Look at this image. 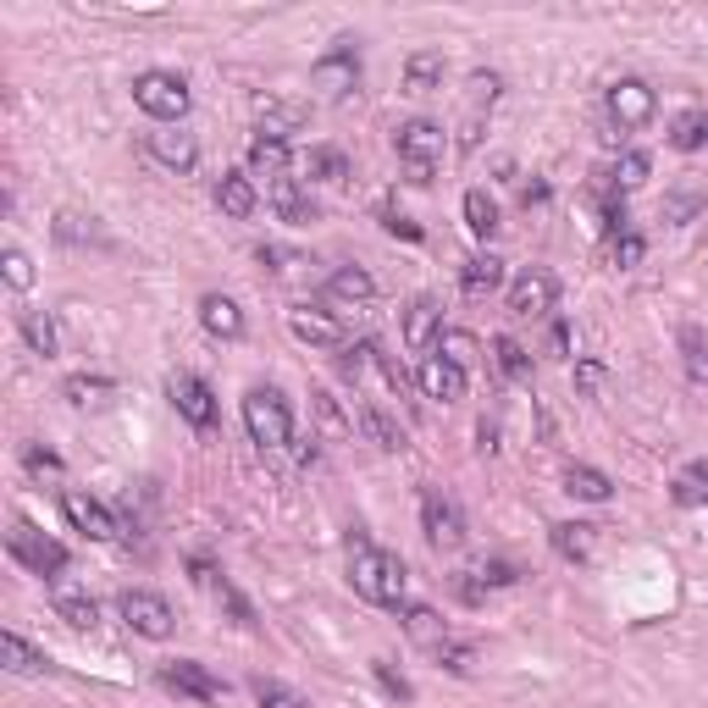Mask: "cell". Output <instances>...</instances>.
<instances>
[{"label": "cell", "mask_w": 708, "mask_h": 708, "mask_svg": "<svg viewBox=\"0 0 708 708\" xmlns=\"http://www.w3.org/2000/svg\"><path fill=\"white\" fill-rule=\"evenodd\" d=\"M349 587H355L366 604H377V609H404L410 571H404L399 554L377 548V543L355 526V532H349Z\"/></svg>", "instance_id": "cell-1"}, {"label": "cell", "mask_w": 708, "mask_h": 708, "mask_svg": "<svg viewBox=\"0 0 708 708\" xmlns=\"http://www.w3.org/2000/svg\"><path fill=\"white\" fill-rule=\"evenodd\" d=\"M393 150H399V166H404V177H410L415 188H427V183L438 177V166H443L449 133H443L438 122L415 116V122H404V127L393 133Z\"/></svg>", "instance_id": "cell-2"}, {"label": "cell", "mask_w": 708, "mask_h": 708, "mask_svg": "<svg viewBox=\"0 0 708 708\" xmlns=\"http://www.w3.org/2000/svg\"><path fill=\"white\" fill-rule=\"evenodd\" d=\"M244 427H249V438L266 454L288 449L294 443V404H288V393L283 388H249L244 393Z\"/></svg>", "instance_id": "cell-3"}, {"label": "cell", "mask_w": 708, "mask_h": 708, "mask_svg": "<svg viewBox=\"0 0 708 708\" xmlns=\"http://www.w3.org/2000/svg\"><path fill=\"white\" fill-rule=\"evenodd\" d=\"M133 105H138L150 122H161V127H183V116H188V83H183L177 72L150 66V72L133 78Z\"/></svg>", "instance_id": "cell-4"}, {"label": "cell", "mask_w": 708, "mask_h": 708, "mask_svg": "<svg viewBox=\"0 0 708 708\" xmlns=\"http://www.w3.org/2000/svg\"><path fill=\"white\" fill-rule=\"evenodd\" d=\"M6 548H11V560H17L22 571H33V576H44V582H61V571H66V548H61L55 537H44L39 526H28V521H11Z\"/></svg>", "instance_id": "cell-5"}, {"label": "cell", "mask_w": 708, "mask_h": 708, "mask_svg": "<svg viewBox=\"0 0 708 708\" xmlns=\"http://www.w3.org/2000/svg\"><path fill=\"white\" fill-rule=\"evenodd\" d=\"M421 532H427V543L438 554H454L465 543V510H460V499L443 493V488H427L421 493Z\"/></svg>", "instance_id": "cell-6"}, {"label": "cell", "mask_w": 708, "mask_h": 708, "mask_svg": "<svg viewBox=\"0 0 708 708\" xmlns=\"http://www.w3.org/2000/svg\"><path fill=\"white\" fill-rule=\"evenodd\" d=\"M554 305H560V277H554L548 266H526V271L510 283V316L543 321V316H554Z\"/></svg>", "instance_id": "cell-7"}, {"label": "cell", "mask_w": 708, "mask_h": 708, "mask_svg": "<svg viewBox=\"0 0 708 708\" xmlns=\"http://www.w3.org/2000/svg\"><path fill=\"white\" fill-rule=\"evenodd\" d=\"M116 615L127 620L133 637H150V643H166L172 637V604L161 593H144V587H127L116 598Z\"/></svg>", "instance_id": "cell-8"}, {"label": "cell", "mask_w": 708, "mask_h": 708, "mask_svg": "<svg viewBox=\"0 0 708 708\" xmlns=\"http://www.w3.org/2000/svg\"><path fill=\"white\" fill-rule=\"evenodd\" d=\"M310 83L321 94H332V100L355 94L360 89V50H355V39H332V50L310 66Z\"/></svg>", "instance_id": "cell-9"}, {"label": "cell", "mask_w": 708, "mask_h": 708, "mask_svg": "<svg viewBox=\"0 0 708 708\" xmlns=\"http://www.w3.org/2000/svg\"><path fill=\"white\" fill-rule=\"evenodd\" d=\"M654 111H659V100L643 78H615L609 83V116H615L620 133H643L654 122Z\"/></svg>", "instance_id": "cell-10"}, {"label": "cell", "mask_w": 708, "mask_h": 708, "mask_svg": "<svg viewBox=\"0 0 708 708\" xmlns=\"http://www.w3.org/2000/svg\"><path fill=\"white\" fill-rule=\"evenodd\" d=\"M61 515H66V526L83 532L89 543H116V537H122L116 515H111L100 499H89L83 488H66V493H61Z\"/></svg>", "instance_id": "cell-11"}, {"label": "cell", "mask_w": 708, "mask_h": 708, "mask_svg": "<svg viewBox=\"0 0 708 708\" xmlns=\"http://www.w3.org/2000/svg\"><path fill=\"white\" fill-rule=\"evenodd\" d=\"M166 399H172V410H177L194 432H211V427H216V393H211L194 371H177V377L166 382Z\"/></svg>", "instance_id": "cell-12"}, {"label": "cell", "mask_w": 708, "mask_h": 708, "mask_svg": "<svg viewBox=\"0 0 708 708\" xmlns=\"http://www.w3.org/2000/svg\"><path fill=\"white\" fill-rule=\"evenodd\" d=\"M161 687L177 692V698H188V704H222V698H227V687H222L199 659H172V665H161Z\"/></svg>", "instance_id": "cell-13"}, {"label": "cell", "mask_w": 708, "mask_h": 708, "mask_svg": "<svg viewBox=\"0 0 708 708\" xmlns=\"http://www.w3.org/2000/svg\"><path fill=\"white\" fill-rule=\"evenodd\" d=\"M288 332L310 349H343V321L321 305H294L288 310Z\"/></svg>", "instance_id": "cell-14"}, {"label": "cell", "mask_w": 708, "mask_h": 708, "mask_svg": "<svg viewBox=\"0 0 708 708\" xmlns=\"http://www.w3.org/2000/svg\"><path fill=\"white\" fill-rule=\"evenodd\" d=\"M415 382H421V393L438 399V404H460L465 388H471V382H465V366H454V360H443V355H427Z\"/></svg>", "instance_id": "cell-15"}, {"label": "cell", "mask_w": 708, "mask_h": 708, "mask_svg": "<svg viewBox=\"0 0 708 708\" xmlns=\"http://www.w3.org/2000/svg\"><path fill=\"white\" fill-rule=\"evenodd\" d=\"M50 609H55L72 632H94V626H100V604H94L89 587H78V582H50Z\"/></svg>", "instance_id": "cell-16"}, {"label": "cell", "mask_w": 708, "mask_h": 708, "mask_svg": "<svg viewBox=\"0 0 708 708\" xmlns=\"http://www.w3.org/2000/svg\"><path fill=\"white\" fill-rule=\"evenodd\" d=\"M266 199H271V211H277V222H288V227H310L321 211H316V199H310V188L305 183H294V177H277L271 188H266Z\"/></svg>", "instance_id": "cell-17"}, {"label": "cell", "mask_w": 708, "mask_h": 708, "mask_svg": "<svg viewBox=\"0 0 708 708\" xmlns=\"http://www.w3.org/2000/svg\"><path fill=\"white\" fill-rule=\"evenodd\" d=\"M150 155L166 172H194L199 166V138L183 133V127H161V133H150Z\"/></svg>", "instance_id": "cell-18"}, {"label": "cell", "mask_w": 708, "mask_h": 708, "mask_svg": "<svg viewBox=\"0 0 708 708\" xmlns=\"http://www.w3.org/2000/svg\"><path fill=\"white\" fill-rule=\"evenodd\" d=\"M305 122H310V105H299V100H266L260 105V122H255V138L288 144V133H299Z\"/></svg>", "instance_id": "cell-19"}, {"label": "cell", "mask_w": 708, "mask_h": 708, "mask_svg": "<svg viewBox=\"0 0 708 708\" xmlns=\"http://www.w3.org/2000/svg\"><path fill=\"white\" fill-rule=\"evenodd\" d=\"M438 338H443V310H438V299H432V294L410 299V310H404V343H410V349H432Z\"/></svg>", "instance_id": "cell-20"}, {"label": "cell", "mask_w": 708, "mask_h": 708, "mask_svg": "<svg viewBox=\"0 0 708 708\" xmlns=\"http://www.w3.org/2000/svg\"><path fill=\"white\" fill-rule=\"evenodd\" d=\"M327 299H332V305L360 310V305H371V299H377V283H371V271H366V266H338V271L327 277Z\"/></svg>", "instance_id": "cell-21"}, {"label": "cell", "mask_w": 708, "mask_h": 708, "mask_svg": "<svg viewBox=\"0 0 708 708\" xmlns=\"http://www.w3.org/2000/svg\"><path fill=\"white\" fill-rule=\"evenodd\" d=\"M216 205H222V216H233V222H249L255 216V183H249V172H222L216 177Z\"/></svg>", "instance_id": "cell-22"}, {"label": "cell", "mask_w": 708, "mask_h": 708, "mask_svg": "<svg viewBox=\"0 0 708 708\" xmlns=\"http://www.w3.org/2000/svg\"><path fill=\"white\" fill-rule=\"evenodd\" d=\"M443 72H449V61H443V50H415L410 61H404V94H432V89H443Z\"/></svg>", "instance_id": "cell-23"}, {"label": "cell", "mask_w": 708, "mask_h": 708, "mask_svg": "<svg viewBox=\"0 0 708 708\" xmlns=\"http://www.w3.org/2000/svg\"><path fill=\"white\" fill-rule=\"evenodd\" d=\"M460 288H465V299L499 294V288H504V260H499V255H471V260L460 266Z\"/></svg>", "instance_id": "cell-24"}, {"label": "cell", "mask_w": 708, "mask_h": 708, "mask_svg": "<svg viewBox=\"0 0 708 708\" xmlns=\"http://www.w3.org/2000/svg\"><path fill=\"white\" fill-rule=\"evenodd\" d=\"M199 321H205L211 338H227V343L244 338V310H238L227 294H205V299H199Z\"/></svg>", "instance_id": "cell-25"}, {"label": "cell", "mask_w": 708, "mask_h": 708, "mask_svg": "<svg viewBox=\"0 0 708 708\" xmlns=\"http://www.w3.org/2000/svg\"><path fill=\"white\" fill-rule=\"evenodd\" d=\"M355 410H360V427L371 432V443H377L382 454H399V449H404V427H399L377 399H355Z\"/></svg>", "instance_id": "cell-26"}, {"label": "cell", "mask_w": 708, "mask_h": 708, "mask_svg": "<svg viewBox=\"0 0 708 708\" xmlns=\"http://www.w3.org/2000/svg\"><path fill=\"white\" fill-rule=\"evenodd\" d=\"M554 554L571 560V565H587V560L598 554V526H593V521H565V526H554Z\"/></svg>", "instance_id": "cell-27"}, {"label": "cell", "mask_w": 708, "mask_h": 708, "mask_svg": "<svg viewBox=\"0 0 708 708\" xmlns=\"http://www.w3.org/2000/svg\"><path fill=\"white\" fill-rule=\"evenodd\" d=\"M499 587H515V565H504V560H488V565H476V571L460 576V598H465V604H482V598L499 593Z\"/></svg>", "instance_id": "cell-28"}, {"label": "cell", "mask_w": 708, "mask_h": 708, "mask_svg": "<svg viewBox=\"0 0 708 708\" xmlns=\"http://www.w3.org/2000/svg\"><path fill=\"white\" fill-rule=\"evenodd\" d=\"M399 620H404L410 643H421V648H432V654L449 643V626H443V615H438L432 604H404V609H399Z\"/></svg>", "instance_id": "cell-29"}, {"label": "cell", "mask_w": 708, "mask_h": 708, "mask_svg": "<svg viewBox=\"0 0 708 708\" xmlns=\"http://www.w3.org/2000/svg\"><path fill=\"white\" fill-rule=\"evenodd\" d=\"M493 100H499V78H493V72H476V78H471V111H465L460 150H476V138H482V111H493Z\"/></svg>", "instance_id": "cell-30"}, {"label": "cell", "mask_w": 708, "mask_h": 708, "mask_svg": "<svg viewBox=\"0 0 708 708\" xmlns=\"http://www.w3.org/2000/svg\"><path fill=\"white\" fill-rule=\"evenodd\" d=\"M565 493L582 499V504H609L615 499V482L604 471H593V465H571L565 471Z\"/></svg>", "instance_id": "cell-31"}, {"label": "cell", "mask_w": 708, "mask_h": 708, "mask_svg": "<svg viewBox=\"0 0 708 708\" xmlns=\"http://www.w3.org/2000/svg\"><path fill=\"white\" fill-rule=\"evenodd\" d=\"M0 659H6V670H11V676H50V659H44L33 643H22L17 632H6V637H0Z\"/></svg>", "instance_id": "cell-32"}, {"label": "cell", "mask_w": 708, "mask_h": 708, "mask_svg": "<svg viewBox=\"0 0 708 708\" xmlns=\"http://www.w3.org/2000/svg\"><path fill=\"white\" fill-rule=\"evenodd\" d=\"M681 366H687V382L708 393V332L704 327H681Z\"/></svg>", "instance_id": "cell-33"}, {"label": "cell", "mask_w": 708, "mask_h": 708, "mask_svg": "<svg viewBox=\"0 0 708 708\" xmlns=\"http://www.w3.org/2000/svg\"><path fill=\"white\" fill-rule=\"evenodd\" d=\"M249 172L266 177V183L288 177V144H277V138H255V144H249Z\"/></svg>", "instance_id": "cell-34"}, {"label": "cell", "mask_w": 708, "mask_h": 708, "mask_svg": "<svg viewBox=\"0 0 708 708\" xmlns=\"http://www.w3.org/2000/svg\"><path fill=\"white\" fill-rule=\"evenodd\" d=\"M670 499H676L681 510H704L708 504V465H687V471L670 482Z\"/></svg>", "instance_id": "cell-35"}, {"label": "cell", "mask_w": 708, "mask_h": 708, "mask_svg": "<svg viewBox=\"0 0 708 708\" xmlns=\"http://www.w3.org/2000/svg\"><path fill=\"white\" fill-rule=\"evenodd\" d=\"M310 177H316V183H327V188L349 183V155H343V150H332V144L310 150Z\"/></svg>", "instance_id": "cell-36"}, {"label": "cell", "mask_w": 708, "mask_h": 708, "mask_svg": "<svg viewBox=\"0 0 708 708\" xmlns=\"http://www.w3.org/2000/svg\"><path fill=\"white\" fill-rule=\"evenodd\" d=\"M465 227H471L476 238H493V233H499V205H493L482 188L465 194Z\"/></svg>", "instance_id": "cell-37"}, {"label": "cell", "mask_w": 708, "mask_h": 708, "mask_svg": "<svg viewBox=\"0 0 708 708\" xmlns=\"http://www.w3.org/2000/svg\"><path fill=\"white\" fill-rule=\"evenodd\" d=\"M22 338H28V349H33L39 360H55V321H50L44 310H28V316H22Z\"/></svg>", "instance_id": "cell-38"}, {"label": "cell", "mask_w": 708, "mask_h": 708, "mask_svg": "<svg viewBox=\"0 0 708 708\" xmlns=\"http://www.w3.org/2000/svg\"><path fill=\"white\" fill-rule=\"evenodd\" d=\"M493 360H499V371H504L510 382H526V388H532V355H526L515 338H499V343H493Z\"/></svg>", "instance_id": "cell-39"}, {"label": "cell", "mask_w": 708, "mask_h": 708, "mask_svg": "<svg viewBox=\"0 0 708 708\" xmlns=\"http://www.w3.org/2000/svg\"><path fill=\"white\" fill-rule=\"evenodd\" d=\"M670 144L676 150H704L708 144V111H681L670 122Z\"/></svg>", "instance_id": "cell-40"}, {"label": "cell", "mask_w": 708, "mask_h": 708, "mask_svg": "<svg viewBox=\"0 0 708 708\" xmlns=\"http://www.w3.org/2000/svg\"><path fill=\"white\" fill-rule=\"evenodd\" d=\"M249 692H255L260 708H310V698H299L294 687H283V681H271V676H255Z\"/></svg>", "instance_id": "cell-41"}, {"label": "cell", "mask_w": 708, "mask_h": 708, "mask_svg": "<svg viewBox=\"0 0 708 708\" xmlns=\"http://www.w3.org/2000/svg\"><path fill=\"white\" fill-rule=\"evenodd\" d=\"M648 172H654V161L643 150H626L620 166H615V188H637V183H648Z\"/></svg>", "instance_id": "cell-42"}, {"label": "cell", "mask_w": 708, "mask_h": 708, "mask_svg": "<svg viewBox=\"0 0 708 708\" xmlns=\"http://www.w3.org/2000/svg\"><path fill=\"white\" fill-rule=\"evenodd\" d=\"M609 255H615V266L620 271H632V266H643V255H648V244H643V233H620V238H609Z\"/></svg>", "instance_id": "cell-43"}, {"label": "cell", "mask_w": 708, "mask_h": 708, "mask_svg": "<svg viewBox=\"0 0 708 708\" xmlns=\"http://www.w3.org/2000/svg\"><path fill=\"white\" fill-rule=\"evenodd\" d=\"M371 676H377V687H382L393 704H410V698H415V687H410V681H404V676H399L388 659H371Z\"/></svg>", "instance_id": "cell-44"}, {"label": "cell", "mask_w": 708, "mask_h": 708, "mask_svg": "<svg viewBox=\"0 0 708 708\" xmlns=\"http://www.w3.org/2000/svg\"><path fill=\"white\" fill-rule=\"evenodd\" d=\"M438 355L454 360V366H471V360H476V338H471V332H443V338H438Z\"/></svg>", "instance_id": "cell-45"}, {"label": "cell", "mask_w": 708, "mask_h": 708, "mask_svg": "<svg viewBox=\"0 0 708 708\" xmlns=\"http://www.w3.org/2000/svg\"><path fill=\"white\" fill-rule=\"evenodd\" d=\"M438 665H443V670H454V676H471V665H476V648L449 637V643L438 648Z\"/></svg>", "instance_id": "cell-46"}, {"label": "cell", "mask_w": 708, "mask_h": 708, "mask_svg": "<svg viewBox=\"0 0 708 708\" xmlns=\"http://www.w3.org/2000/svg\"><path fill=\"white\" fill-rule=\"evenodd\" d=\"M55 238H61V244H100V233L83 227V216H61V222H55Z\"/></svg>", "instance_id": "cell-47"}, {"label": "cell", "mask_w": 708, "mask_h": 708, "mask_svg": "<svg viewBox=\"0 0 708 708\" xmlns=\"http://www.w3.org/2000/svg\"><path fill=\"white\" fill-rule=\"evenodd\" d=\"M0 266H6V283H11V288H28V283H33V266H28V255H22V249H6V255H0Z\"/></svg>", "instance_id": "cell-48"}, {"label": "cell", "mask_w": 708, "mask_h": 708, "mask_svg": "<svg viewBox=\"0 0 708 708\" xmlns=\"http://www.w3.org/2000/svg\"><path fill=\"white\" fill-rule=\"evenodd\" d=\"M576 388H582L587 399H598V393H604V366H598V360H576Z\"/></svg>", "instance_id": "cell-49"}, {"label": "cell", "mask_w": 708, "mask_h": 708, "mask_svg": "<svg viewBox=\"0 0 708 708\" xmlns=\"http://www.w3.org/2000/svg\"><path fill=\"white\" fill-rule=\"evenodd\" d=\"M382 227L393 233V238H410V244H421L427 233H421V222H410V216H399V211H382Z\"/></svg>", "instance_id": "cell-50"}, {"label": "cell", "mask_w": 708, "mask_h": 708, "mask_svg": "<svg viewBox=\"0 0 708 708\" xmlns=\"http://www.w3.org/2000/svg\"><path fill=\"white\" fill-rule=\"evenodd\" d=\"M94 393H105L100 377H66V399H72V404H89Z\"/></svg>", "instance_id": "cell-51"}, {"label": "cell", "mask_w": 708, "mask_h": 708, "mask_svg": "<svg viewBox=\"0 0 708 708\" xmlns=\"http://www.w3.org/2000/svg\"><path fill=\"white\" fill-rule=\"evenodd\" d=\"M377 371L388 377V388H393V393H404V388H410V377H404V366H399L393 355H377Z\"/></svg>", "instance_id": "cell-52"}, {"label": "cell", "mask_w": 708, "mask_h": 708, "mask_svg": "<svg viewBox=\"0 0 708 708\" xmlns=\"http://www.w3.org/2000/svg\"><path fill=\"white\" fill-rule=\"evenodd\" d=\"M22 460H28V471H33V476H55V471H61V460H55L50 449H28Z\"/></svg>", "instance_id": "cell-53"}, {"label": "cell", "mask_w": 708, "mask_h": 708, "mask_svg": "<svg viewBox=\"0 0 708 708\" xmlns=\"http://www.w3.org/2000/svg\"><path fill=\"white\" fill-rule=\"evenodd\" d=\"M548 349H554V360H571V321L548 327Z\"/></svg>", "instance_id": "cell-54"}, {"label": "cell", "mask_w": 708, "mask_h": 708, "mask_svg": "<svg viewBox=\"0 0 708 708\" xmlns=\"http://www.w3.org/2000/svg\"><path fill=\"white\" fill-rule=\"evenodd\" d=\"M543 199H548V183H526L521 188V205H543Z\"/></svg>", "instance_id": "cell-55"}, {"label": "cell", "mask_w": 708, "mask_h": 708, "mask_svg": "<svg viewBox=\"0 0 708 708\" xmlns=\"http://www.w3.org/2000/svg\"><path fill=\"white\" fill-rule=\"evenodd\" d=\"M704 150H708V144H704Z\"/></svg>", "instance_id": "cell-56"}]
</instances>
